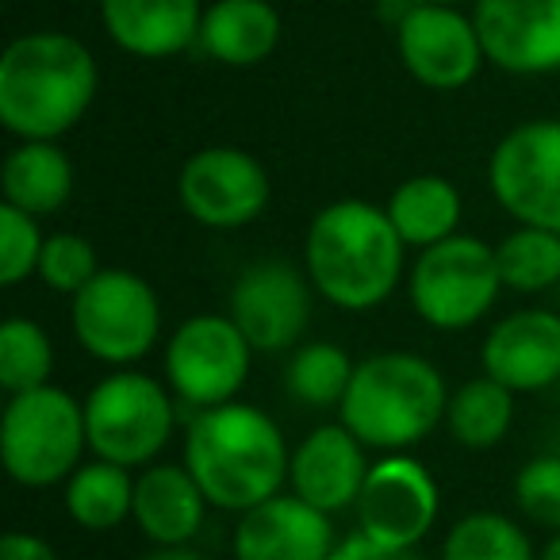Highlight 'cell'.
<instances>
[{"instance_id": "4fadbf2b", "label": "cell", "mask_w": 560, "mask_h": 560, "mask_svg": "<svg viewBox=\"0 0 560 560\" xmlns=\"http://www.w3.org/2000/svg\"><path fill=\"white\" fill-rule=\"evenodd\" d=\"M312 280L292 261H254L238 272L226 296V315L238 323L254 353H284L304 346L312 323Z\"/></svg>"}, {"instance_id": "277c9868", "label": "cell", "mask_w": 560, "mask_h": 560, "mask_svg": "<svg viewBox=\"0 0 560 560\" xmlns=\"http://www.w3.org/2000/svg\"><path fill=\"white\" fill-rule=\"evenodd\" d=\"M450 384L430 358L411 350L369 353L338 407V422L353 430L373 453H407L445 422Z\"/></svg>"}, {"instance_id": "ffe728a7", "label": "cell", "mask_w": 560, "mask_h": 560, "mask_svg": "<svg viewBox=\"0 0 560 560\" xmlns=\"http://www.w3.org/2000/svg\"><path fill=\"white\" fill-rule=\"evenodd\" d=\"M208 495L200 491L196 476L173 460H154V465L135 472V511L131 522L150 545H192L208 518Z\"/></svg>"}, {"instance_id": "5b68a950", "label": "cell", "mask_w": 560, "mask_h": 560, "mask_svg": "<svg viewBox=\"0 0 560 560\" xmlns=\"http://www.w3.org/2000/svg\"><path fill=\"white\" fill-rule=\"evenodd\" d=\"M89 453L85 404L66 388H32L9 396L0 415V460L20 488H58Z\"/></svg>"}, {"instance_id": "4316f807", "label": "cell", "mask_w": 560, "mask_h": 560, "mask_svg": "<svg viewBox=\"0 0 560 560\" xmlns=\"http://www.w3.org/2000/svg\"><path fill=\"white\" fill-rule=\"evenodd\" d=\"M499 277L506 292L537 296L560 289V234L545 226H514L495 246Z\"/></svg>"}, {"instance_id": "f1b7e54d", "label": "cell", "mask_w": 560, "mask_h": 560, "mask_svg": "<svg viewBox=\"0 0 560 560\" xmlns=\"http://www.w3.org/2000/svg\"><path fill=\"white\" fill-rule=\"evenodd\" d=\"M55 373V342L35 319L12 315L0 327V388L9 396L47 388Z\"/></svg>"}, {"instance_id": "d6986e66", "label": "cell", "mask_w": 560, "mask_h": 560, "mask_svg": "<svg viewBox=\"0 0 560 560\" xmlns=\"http://www.w3.org/2000/svg\"><path fill=\"white\" fill-rule=\"evenodd\" d=\"M203 0H101L104 35L131 58H173L200 39Z\"/></svg>"}, {"instance_id": "ba28073f", "label": "cell", "mask_w": 560, "mask_h": 560, "mask_svg": "<svg viewBox=\"0 0 560 560\" xmlns=\"http://www.w3.org/2000/svg\"><path fill=\"white\" fill-rule=\"evenodd\" d=\"M70 330L101 365L131 369L162 338V300L147 277L104 265L70 300Z\"/></svg>"}, {"instance_id": "836d02e7", "label": "cell", "mask_w": 560, "mask_h": 560, "mask_svg": "<svg viewBox=\"0 0 560 560\" xmlns=\"http://www.w3.org/2000/svg\"><path fill=\"white\" fill-rule=\"evenodd\" d=\"M0 560H62L55 552V545L39 534H27V529H9L0 537Z\"/></svg>"}, {"instance_id": "2e32d148", "label": "cell", "mask_w": 560, "mask_h": 560, "mask_svg": "<svg viewBox=\"0 0 560 560\" xmlns=\"http://www.w3.org/2000/svg\"><path fill=\"white\" fill-rule=\"evenodd\" d=\"M335 549L338 534L330 514L292 491L238 514L231 534L234 560H330Z\"/></svg>"}, {"instance_id": "f546056e", "label": "cell", "mask_w": 560, "mask_h": 560, "mask_svg": "<svg viewBox=\"0 0 560 560\" xmlns=\"http://www.w3.org/2000/svg\"><path fill=\"white\" fill-rule=\"evenodd\" d=\"M101 269L104 265H101V257H96V246L85 234L58 231V234H47V246H43L39 272H35V277H39L50 292L73 300Z\"/></svg>"}, {"instance_id": "484cf974", "label": "cell", "mask_w": 560, "mask_h": 560, "mask_svg": "<svg viewBox=\"0 0 560 560\" xmlns=\"http://www.w3.org/2000/svg\"><path fill=\"white\" fill-rule=\"evenodd\" d=\"M438 560H537V549L511 514L468 511L445 529Z\"/></svg>"}, {"instance_id": "83f0119b", "label": "cell", "mask_w": 560, "mask_h": 560, "mask_svg": "<svg viewBox=\"0 0 560 560\" xmlns=\"http://www.w3.org/2000/svg\"><path fill=\"white\" fill-rule=\"evenodd\" d=\"M358 361L335 342H304L292 350L289 369H284V388L296 404L327 411V407H342L346 388L353 381Z\"/></svg>"}, {"instance_id": "30bf717a", "label": "cell", "mask_w": 560, "mask_h": 560, "mask_svg": "<svg viewBox=\"0 0 560 560\" xmlns=\"http://www.w3.org/2000/svg\"><path fill=\"white\" fill-rule=\"evenodd\" d=\"M488 185L514 223L560 234V119L514 124L491 150Z\"/></svg>"}, {"instance_id": "9c48e42d", "label": "cell", "mask_w": 560, "mask_h": 560, "mask_svg": "<svg viewBox=\"0 0 560 560\" xmlns=\"http://www.w3.org/2000/svg\"><path fill=\"white\" fill-rule=\"evenodd\" d=\"M254 346L231 315H192L170 335L162 353V373L177 404L192 411L234 404L249 381Z\"/></svg>"}, {"instance_id": "8992f818", "label": "cell", "mask_w": 560, "mask_h": 560, "mask_svg": "<svg viewBox=\"0 0 560 560\" xmlns=\"http://www.w3.org/2000/svg\"><path fill=\"white\" fill-rule=\"evenodd\" d=\"M81 404H85L89 453L131 472L154 465L177 430V396L170 384L139 369L108 373L89 388Z\"/></svg>"}, {"instance_id": "1f68e13d", "label": "cell", "mask_w": 560, "mask_h": 560, "mask_svg": "<svg viewBox=\"0 0 560 560\" xmlns=\"http://www.w3.org/2000/svg\"><path fill=\"white\" fill-rule=\"evenodd\" d=\"M514 506L526 522L557 534L560 529V457L541 453L514 476Z\"/></svg>"}, {"instance_id": "ac0fdd59", "label": "cell", "mask_w": 560, "mask_h": 560, "mask_svg": "<svg viewBox=\"0 0 560 560\" xmlns=\"http://www.w3.org/2000/svg\"><path fill=\"white\" fill-rule=\"evenodd\" d=\"M373 468L369 445L346 422H323L292 450L289 488L319 511H350Z\"/></svg>"}, {"instance_id": "8fae6325", "label": "cell", "mask_w": 560, "mask_h": 560, "mask_svg": "<svg viewBox=\"0 0 560 560\" xmlns=\"http://www.w3.org/2000/svg\"><path fill=\"white\" fill-rule=\"evenodd\" d=\"M177 200L208 231H242L272 200L269 170L242 147H203L177 173Z\"/></svg>"}, {"instance_id": "d6a6232c", "label": "cell", "mask_w": 560, "mask_h": 560, "mask_svg": "<svg viewBox=\"0 0 560 560\" xmlns=\"http://www.w3.org/2000/svg\"><path fill=\"white\" fill-rule=\"evenodd\" d=\"M330 560H427L419 549H396V545H381L373 541V537H365L358 529V534L342 537L338 541V549L330 552Z\"/></svg>"}, {"instance_id": "e0dca14e", "label": "cell", "mask_w": 560, "mask_h": 560, "mask_svg": "<svg viewBox=\"0 0 560 560\" xmlns=\"http://www.w3.org/2000/svg\"><path fill=\"white\" fill-rule=\"evenodd\" d=\"M480 369L514 396L560 384V312L526 307L511 312L488 330L480 346Z\"/></svg>"}, {"instance_id": "7a4b0ae2", "label": "cell", "mask_w": 560, "mask_h": 560, "mask_svg": "<svg viewBox=\"0 0 560 560\" xmlns=\"http://www.w3.org/2000/svg\"><path fill=\"white\" fill-rule=\"evenodd\" d=\"M292 450L277 419L254 404L192 411L185 430V468L211 506L246 514L289 483Z\"/></svg>"}, {"instance_id": "3957f363", "label": "cell", "mask_w": 560, "mask_h": 560, "mask_svg": "<svg viewBox=\"0 0 560 560\" xmlns=\"http://www.w3.org/2000/svg\"><path fill=\"white\" fill-rule=\"evenodd\" d=\"M304 272L338 312H373L399 289L407 246L381 203L335 200L307 223Z\"/></svg>"}, {"instance_id": "9a60e30c", "label": "cell", "mask_w": 560, "mask_h": 560, "mask_svg": "<svg viewBox=\"0 0 560 560\" xmlns=\"http://www.w3.org/2000/svg\"><path fill=\"white\" fill-rule=\"evenodd\" d=\"M488 66L511 78L560 73V0H476Z\"/></svg>"}, {"instance_id": "52a82bcc", "label": "cell", "mask_w": 560, "mask_h": 560, "mask_svg": "<svg viewBox=\"0 0 560 560\" xmlns=\"http://www.w3.org/2000/svg\"><path fill=\"white\" fill-rule=\"evenodd\" d=\"M503 292L495 246L476 234H453L430 249H419L415 265L407 269V300L411 312L430 330H468L495 307Z\"/></svg>"}, {"instance_id": "44dd1931", "label": "cell", "mask_w": 560, "mask_h": 560, "mask_svg": "<svg viewBox=\"0 0 560 560\" xmlns=\"http://www.w3.org/2000/svg\"><path fill=\"white\" fill-rule=\"evenodd\" d=\"M280 32L284 24L269 0H211L196 47L226 70H249L280 47Z\"/></svg>"}, {"instance_id": "5bb4252c", "label": "cell", "mask_w": 560, "mask_h": 560, "mask_svg": "<svg viewBox=\"0 0 560 560\" xmlns=\"http://www.w3.org/2000/svg\"><path fill=\"white\" fill-rule=\"evenodd\" d=\"M353 511L365 537L396 549H419L442 511V491L430 468L411 453H384L369 468Z\"/></svg>"}, {"instance_id": "4dcf8cb0", "label": "cell", "mask_w": 560, "mask_h": 560, "mask_svg": "<svg viewBox=\"0 0 560 560\" xmlns=\"http://www.w3.org/2000/svg\"><path fill=\"white\" fill-rule=\"evenodd\" d=\"M43 246H47V234L39 231V219L12 203H0V284L4 289H16L39 272Z\"/></svg>"}, {"instance_id": "6da1fadb", "label": "cell", "mask_w": 560, "mask_h": 560, "mask_svg": "<svg viewBox=\"0 0 560 560\" xmlns=\"http://www.w3.org/2000/svg\"><path fill=\"white\" fill-rule=\"evenodd\" d=\"M101 89L96 55L70 32H27L0 55V124L20 142H58Z\"/></svg>"}, {"instance_id": "8d00e7d4", "label": "cell", "mask_w": 560, "mask_h": 560, "mask_svg": "<svg viewBox=\"0 0 560 560\" xmlns=\"http://www.w3.org/2000/svg\"><path fill=\"white\" fill-rule=\"evenodd\" d=\"M411 4H453V9H460V4H476V0H411Z\"/></svg>"}, {"instance_id": "d590c367", "label": "cell", "mask_w": 560, "mask_h": 560, "mask_svg": "<svg viewBox=\"0 0 560 560\" xmlns=\"http://www.w3.org/2000/svg\"><path fill=\"white\" fill-rule=\"evenodd\" d=\"M537 560H560V529L541 545V549H537Z\"/></svg>"}, {"instance_id": "603a6c76", "label": "cell", "mask_w": 560, "mask_h": 560, "mask_svg": "<svg viewBox=\"0 0 560 560\" xmlns=\"http://www.w3.org/2000/svg\"><path fill=\"white\" fill-rule=\"evenodd\" d=\"M78 173L58 142H16L0 170V192L4 203L43 219L70 203Z\"/></svg>"}, {"instance_id": "cb8c5ba5", "label": "cell", "mask_w": 560, "mask_h": 560, "mask_svg": "<svg viewBox=\"0 0 560 560\" xmlns=\"http://www.w3.org/2000/svg\"><path fill=\"white\" fill-rule=\"evenodd\" d=\"M66 514L89 534H108L124 526L135 511V476L131 468L112 460H85L70 480L62 483Z\"/></svg>"}, {"instance_id": "d4e9b609", "label": "cell", "mask_w": 560, "mask_h": 560, "mask_svg": "<svg viewBox=\"0 0 560 560\" xmlns=\"http://www.w3.org/2000/svg\"><path fill=\"white\" fill-rule=\"evenodd\" d=\"M445 427H450L453 442L465 450H491L514 427V392L491 381L488 373L472 376L450 392Z\"/></svg>"}, {"instance_id": "7c38bea8", "label": "cell", "mask_w": 560, "mask_h": 560, "mask_svg": "<svg viewBox=\"0 0 560 560\" xmlns=\"http://www.w3.org/2000/svg\"><path fill=\"white\" fill-rule=\"evenodd\" d=\"M396 50L404 70L434 93L472 85L488 66L476 16L453 4H407L396 16Z\"/></svg>"}, {"instance_id": "7402d4cb", "label": "cell", "mask_w": 560, "mask_h": 560, "mask_svg": "<svg viewBox=\"0 0 560 560\" xmlns=\"http://www.w3.org/2000/svg\"><path fill=\"white\" fill-rule=\"evenodd\" d=\"M384 211L407 249H430L460 234L465 200H460V188L442 173H415L392 188Z\"/></svg>"}, {"instance_id": "e575fe53", "label": "cell", "mask_w": 560, "mask_h": 560, "mask_svg": "<svg viewBox=\"0 0 560 560\" xmlns=\"http://www.w3.org/2000/svg\"><path fill=\"white\" fill-rule=\"evenodd\" d=\"M142 560H208V557H203V552H196L192 545H165V549H158V545H154V549H150Z\"/></svg>"}]
</instances>
